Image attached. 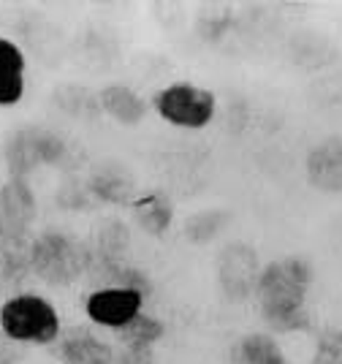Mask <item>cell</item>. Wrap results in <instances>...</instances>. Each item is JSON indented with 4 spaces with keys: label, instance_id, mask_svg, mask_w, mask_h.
Listing matches in <instances>:
<instances>
[{
    "label": "cell",
    "instance_id": "5b68a950",
    "mask_svg": "<svg viewBox=\"0 0 342 364\" xmlns=\"http://www.w3.org/2000/svg\"><path fill=\"white\" fill-rule=\"evenodd\" d=\"M144 296L125 289H95L85 299V313L92 323L117 332L128 321L141 313Z\"/></svg>",
    "mask_w": 342,
    "mask_h": 364
},
{
    "label": "cell",
    "instance_id": "52a82bcc",
    "mask_svg": "<svg viewBox=\"0 0 342 364\" xmlns=\"http://www.w3.org/2000/svg\"><path fill=\"white\" fill-rule=\"evenodd\" d=\"M307 180L324 193H342V139L326 136L307 152Z\"/></svg>",
    "mask_w": 342,
    "mask_h": 364
},
{
    "label": "cell",
    "instance_id": "d4e9b609",
    "mask_svg": "<svg viewBox=\"0 0 342 364\" xmlns=\"http://www.w3.org/2000/svg\"><path fill=\"white\" fill-rule=\"evenodd\" d=\"M0 237H3V220H0Z\"/></svg>",
    "mask_w": 342,
    "mask_h": 364
},
{
    "label": "cell",
    "instance_id": "9c48e42d",
    "mask_svg": "<svg viewBox=\"0 0 342 364\" xmlns=\"http://www.w3.org/2000/svg\"><path fill=\"white\" fill-rule=\"evenodd\" d=\"M55 353L63 364H112V359H114V348L85 326L58 337Z\"/></svg>",
    "mask_w": 342,
    "mask_h": 364
},
{
    "label": "cell",
    "instance_id": "8992f818",
    "mask_svg": "<svg viewBox=\"0 0 342 364\" xmlns=\"http://www.w3.org/2000/svg\"><path fill=\"white\" fill-rule=\"evenodd\" d=\"M38 213L36 193L28 185V180H9L0 185V220H3V234L14 237H30V226Z\"/></svg>",
    "mask_w": 342,
    "mask_h": 364
},
{
    "label": "cell",
    "instance_id": "2e32d148",
    "mask_svg": "<svg viewBox=\"0 0 342 364\" xmlns=\"http://www.w3.org/2000/svg\"><path fill=\"white\" fill-rule=\"evenodd\" d=\"M231 362L234 364H285V353L280 343L264 332H250L239 337L231 346Z\"/></svg>",
    "mask_w": 342,
    "mask_h": 364
},
{
    "label": "cell",
    "instance_id": "7c38bea8",
    "mask_svg": "<svg viewBox=\"0 0 342 364\" xmlns=\"http://www.w3.org/2000/svg\"><path fill=\"white\" fill-rule=\"evenodd\" d=\"M131 210L141 231H147L152 237H164L174 220V204L164 191H147V193L134 196Z\"/></svg>",
    "mask_w": 342,
    "mask_h": 364
},
{
    "label": "cell",
    "instance_id": "7a4b0ae2",
    "mask_svg": "<svg viewBox=\"0 0 342 364\" xmlns=\"http://www.w3.org/2000/svg\"><path fill=\"white\" fill-rule=\"evenodd\" d=\"M90 247L60 228H46L30 240V272L46 286H68L87 272Z\"/></svg>",
    "mask_w": 342,
    "mask_h": 364
},
{
    "label": "cell",
    "instance_id": "603a6c76",
    "mask_svg": "<svg viewBox=\"0 0 342 364\" xmlns=\"http://www.w3.org/2000/svg\"><path fill=\"white\" fill-rule=\"evenodd\" d=\"M313 364H342L340 340H321L313 356Z\"/></svg>",
    "mask_w": 342,
    "mask_h": 364
},
{
    "label": "cell",
    "instance_id": "4fadbf2b",
    "mask_svg": "<svg viewBox=\"0 0 342 364\" xmlns=\"http://www.w3.org/2000/svg\"><path fill=\"white\" fill-rule=\"evenodd\" d=\"M87 191L98 201L106 204H131L134 201V180L122 166L104 164V166L92 168L87 180Z\"/></svg>",
    "mask_w": 342,
    "mask_h": 364
},
{
    "label": "cell",
    "instance_id": "ffe728a7",
    "mask_svg": "<svg viewBox=\"0 0 342 364\" xmlns=\"http://www.w3.org/2000/svg\"><path fill=\"white\" fill-rule=\"evenodd\" d=\"M65 152H68V144H65V139L60 136L58 131L36 125V158H38V166H55L65 158Z\"/></svg>",
    "mask_w": 342,
    "mask_h": 364
},
{
    "label": "cell",
    "instance_id": "30bf717a",
    "mask_svg": "<svg viewBox=\"0 0 342 364\" xmlns=\"http://www.w3.org/2000/svg\"><path fill=\"white\" fill-rule=\"evenodd\" d=\"M98 107L104 114H109L112 120L125 125V128L139 125L147 114L144 98L128 85H106L104 90L98 92Z\"/></svg>",
    "mask_w": 342,
    "mask_h": 364
},
{
    "label": "cell",
    "instance_id": "8fae6325",
    "mask_svg": "<svg viewBox=\"0 0 342 364\" xmlns=\"http://www.w3.org/2000/svg\"><path fill=\"white\" fill-rule=\"evenodd\" d=\"M25 95V55L22 49L0 38V107H14Z\"/></svg>",
    "mask_w": 342,
    "mask_h": 364
},
{
    "label": "cell",
    "instance_id": "6da1fadb",
    "mask_svg": "<svg viewBox=\"0 0 342 364\" xmlns=\"http://www.w3.org/2000/svg\"><path fill=\"white\" fill-rule=\"evenodd\" d=\"M313 280L315 269L304 256H283L258 269L253 291L258 313L272 332L291 334L310 329L307 294Z\"/></svg>",
    "mask_w": 342,
    "mask_h": 364
},
{
    "label": "cell",
    "instance_id": "d6986e66",
    "mask_svg": "<svg viewBox=\"0 0 342 364\" xmlns=\"http://www.w3.org/2000/svg\"><path fill=\"white\" fill-rule=\"evenodd\" d=\"M125 247H128V228L122 226L119 220L101 223L98 234H95V245H90V250H95V253L109 258H122Z\"/></svg>",
    "mask_w": 342,
    "mask_h": 364
},
{
    "label": "cell",
    "instance_id": "ac0fdd59",
    "mask_svg": "<svg viewBox=\"0 0 342 364\" xmlns=\"http://www.w3.org/2000/svg\"><path fill=\"white\" fill-rule=\"evenodd\" d=\"M228 28H231V9H228V6H220V3L204 6L198 19H196V31H198V36H201L204 41H209V44H218Z\"/></svg>",
    "mask_w": 342,
    "mask_h": 364
},
{
    "label": "cell",
    "instance_id": "484cf974",
    "mask_svg": "<svg viewBox=\"0 0 342 364\" xmlns=\"http://www.w3.org/2000/svg\"><path fill=\"white\" fill-rule=\"evenodd\" d=\"M337 340H340V348H342V332H340V337H337Z\"/></svg>",
    "mask_w": 342,
    "mask_h": 364
},
{
    "label": "cell",
    "instance_id": "9a60e30c",
    "mask_svg": "<svg viewBox=\"0 0 342 364\" xmlns=\"http://www.w3.org/2000/svg\"><path fill=\"white\" fill-rule=\"evenodd\" d=\"M30 274V237H0V286H19Z\"/></svg>",
    "mask_w": 342,
    "mask_h": 364
},
{
    "label": "cell",
    "instance_id": "277c9868",
    "mask_svg": "<svg viewBox=\"0 0 342 364\" xmlns=\"http://www.w3.org/2000/svg\"><path fill=\"white\" fill-rule=\"evenodd\" d=\"M152 109L158 117L174 128L201 131L215 120L218 98L207 87H198L193 82H171L164 90L152 95Z\"/></svg>",
    "mask_w": 342,
    "mask_h": 364
},
{
    "label": "cell",
    "instance_id": "44dd1931",
    "mask_svg": "<svg viewBox=\"0 0 342 364\" xmlns=\"http://www.w3.org/2000/svg\"><path fill=\"white\" fill-rule=\"evenodd\" d=\"M228 223V215L220 210H207V213H196L188 223H185V234L191 242H209L220 228Z\"/></svg>",
    "mask_w": 342,
    "mask_h": 364
},
{
    "label": "cell",
    "instance_id": "5bb4252c",
    "mask_svg": "<svg viewBox=\"0 0 342 364\" xmlns=\"http://www.w3.org/2000/svg\"><path fill=\"white\" fill-rule=\"evenodd\" d=\"M3 158H6L9 177L28 180L30 171L38 168V158H36V125L14 128L9 134V139H6V144H3Z\"/></svg>",
    "mask_w": 342,
    "mask_h": 364
},
{
    "label": "cell",
    "instance_id": "7402d4cb",
    "mask_svg": "<svg viewBox=\"0 0 342 364\" xmlns=\"http://www.w3.org/2000/svg\"><path fill=\"white\" fill-rule=\"evenodd\" d=\"M112 364H155V350L152 348H122L114 353Z\"/></svg>",
    "mask_w": 342,
    "mask_h": 364
},
{
    "label": "cell",
    "instance_id": "ba28073f",
    "mask_svg": "<svg viewBox=\"0 0 342 364\" xmlns=\"http://www.w3.org/2000/svg\"><path fill=\"white\" fill-rule=\"evenodd\" d=\"M220 274V286L231 299H242L245 294H250L255 286V253L247 245H231L220 253L218 264Z\"/></svg>",
    "mask_w": 342,
    "mask_h": 364
},
{
    "label": "cell",
    "instance_id": "3957f363",
    "mask_svg": "<svg viewBox=\"0 0 342 364\" xmlns=\"http://www.w3.org/2000/svg\"><path fill=\"white\" fill-rule=\"evenodd\" d=\"M0 332L19 346H52L60 337V316L38 294H16L0 304Z\"/></svg>",
    "mask_w": 342,
    "mask_h": 364
},
{
    "label": "cell",
    "instance_id": "e0dca14e",
    "mask_svg": "<svg viewBox=\"0 0 342 364\" xmlns=\"http://www.w3.org/2000/svg\"><path fill=\"white\" fill-rule=\"evenodd\" d=\"M114 334H117L119 343L128 346V348H152L166 334V326L161 318H155L149 313H139Z\"/></svg>",
    "mask_w": 342,
    "mask_h": 364
},
{
    "label": "cell",
    "instance_id": "cb8c5ba5",
    "mask_svg": "<svg viewBox=\"0 0 342 364\" xmlns=\"http://www.w3.org/2000/svg\"><path fill=\"white\" fill-rule=\"evenodd\" d=\"M22 356H25V346H19L0 332V364H19Z\"/></svg>",
    "mask_w": 342,
    "mask_h": 364
},
{
    "label": "cell",
    "instance_id": "4316f807",
    "mask_svg": "<svg viewBox=\"0 0 342 364\" xmlns=\"http://www.w3.org/2000/svg\"><path fill=\"white\" fill-rule=\"evenodd\" d=\"M285 364H288V362H285Z\"/></svg>",
    "mask_w": 342,
    "mask_h": 364
}]
</instances>
